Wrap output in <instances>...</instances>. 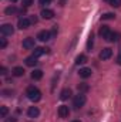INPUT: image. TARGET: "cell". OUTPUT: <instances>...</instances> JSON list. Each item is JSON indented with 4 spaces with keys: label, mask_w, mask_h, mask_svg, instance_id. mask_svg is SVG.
Wrapping results in <instances>:
<instances>
[{
    "label": "cell",
    "mask_w": 121,
    "mask_h": 122,
    "mask_svg": "<svg viewBox=\"0 0 121 122\" xmlns=\"http://www.w3.org/2000/svg\"><path fill=\"white\" fill-rule=\"evenodd\" d=\"M7 114H9V108H7V107H1V108H0V117H1V118H6Z\"/></svg>",
    "instance_id": "obj_23"
},
{
    "label": "cell",
    "mask_w": 121,
    "mask_h": 122,
    "mask_svg": "<svg viewBox=\"0 0 121 122\" xmlns=\"http://www.w3.org/2000/svg\"><path fill=\"white\" fill-rule=\"evenodd\" d=\"M23 48H26V50L34 48V38L33 37H27L23 40Z\"/></svg>",
    "instance_id": "obj_7"
},
{
    "label": "cell",
    "mask_w": 121,
    "mask_h": 122,
    "mask_svg": "<svg viewBox=\"0 0 121 122\" xmlns=\"http://www.w3.org/2000/svg\"><path fill=\"white\" fill-rule=\"evenodd\" d=\"M86 62H87V56H84V54L77 56V58H76V64H77V65H80V64H86Z\"/></svg>",
    "instance_id": "obj_19"
},
{
    "label": "cell",
    "mask_w": 121,
    "mask_h": 122,
    "mask_svg": "<svg viewBox=\"0 0 121 122\" xmlns=\"http://www.w3.org/2000/svg\"><path fill=\"white\" fill-rule=\"evenodd\" d=\"M4 122H17V119H16V118H6Z\"/></svg>",
    "instance_id": "obj_30"
},
{
    "label": "cell",
    "mask_w": 121,
    "mask_h": 122,
    "mask_svg": "<svg viewBox=\"0 0 121 122\" xmlns=\"http://www.w3.org/2000/svg\"><path fill=\"white\" fill-rule=\"evenodd\" d=\"M0 71H1L0 74H3V75H4V74H6V67H1V68H0Z\"/></svg>",
    "instance_id": "obj_32"
},
{
    "label": "cell",
    "mask_w": 121,
    "mask_h": 122,
    "mask_svg": "<svg viewBox=\"0 0 121 122\" xmlns=\"http://www.w3.org/2000/svg\"><path fill=\"white\" fill-rule=\"evenodd\" d=\"M38 1H40V4L46 6V4H50V1H51V0H38Z\"/></svg>",
    "instance_id": "obj_29"
},
{
    "label": "cell",
    "mask_w": 121,
    "mask_h": 122,
    "mask_svg": "<svg viewBox=\"0 0 121 122\" xmlns=\"http://www.w3.org/2000/svg\"><path fill=\"white\" fill-rule=\"evenodd\" d=\"M110 33H111V31H110V27H108V26H103V27H100V30H98L100 37H103V38H107Z\"/></svg>",
    "instance_id": "obj_11"
},
{
    "label": "cell",
    "mask_w": 121,
    "mask_h": 122,
    "mask_svg": "<svg viewBox=\"0 0 121 122\" xmlns=\"http://www.w3.org/2000/svg\"><path fill=\"white\" fill-rule=\"evenodd\" d=\"M10 94H11V91H6V90L3 91V95L4 97H10Z\"/></svg>",
    "instance_id": "obj_31"
},
{
    "label": "cell",
    "mask_w": 121,
    "mask_h": 122,
    "mask_svg": "<svg viewBox=\"0 0 121 122\" xmlns=\"http://www.w3.org/2000/svg\"><path fill=\"white\" fill-rule=\"evenodd\" d=\"M77 88H78V91L81 92V94H84V92H87L88 90H90V87H88L87 84H78Z\"/></svg>",
    "instance_id": "obj_21"
},
{
    "label": "cell",
    "mask_w": 121,
    "mask_h": 122,
    "mask_svg": "<svg viewBox=\"0 0 121 122\" xmlns=\"http://www.w3.org/2000/svg\"><path fill=\"white\" fill-rule=\"evenodd\" d=\"M118 38H120V34H118V33H113V31H111L105 40H107V41H110V43H114V41H118Z\"/></svg>",
    "instance_id": "obj_17"
},
{
    "label": "cell",
    "mask_w": 121,
    "mask_h": 122,
    "mask_svg": "<svg viewBox=\"0 0 121 122\" xmlns=\"http://www.w3.org/2000/svg\"><path fill=\"white\" fill-rule=\"evenodd\" d=\"M47 53H50V48H43V47H36V48H34V51H33V56L38 58L40 56H43V54H47Z\"/></svg>",
    "instance_id": "obj_6"
},
{
    "label": "cell",
    "mask_w": 121,
    "mask_h": 122,
    "mask_svg": "<svg viewBox=\"0 0 121 122\" xmlns=\"http://www.w3.org/2000/svg\"><path fill=\"white\" fill-rule=\"evenodd\" d=\"M104 1H108V3H110V0H104Z\"/></svg>",
    "instance_id": "obj_35"
},
{
    "label": "cell",
    "mask_w": 121,
    "mask_h": 122,
    "mask_svg": "<svg viewBox=\"0 0 121 122\" xmlns=\"http://www.w3.org/2000/svg\"><path fill=\"white\" fill-rule=\"evenodd\" d=\"M10 1H11V3H16V1H19V0H10Z\"/></svg>",
    "instance_id": "obj_34"
},
{
    "label": "cell",
    "mask_w": 121,
    "mask_h": 122,
    "mask_svg": "<svg viewBox=\"0 0 121 122\" xmlns=\"http://www.w3.org/2000/svg\"><path fill=\"white\" fill-rule=\"evenodd\" d=\"M70 97H71V90H70V88H64V90L60 92V99L61 101H66V99H68Z\"/></svg>",
    "instance_id": "obj_14"
},
{
    "label": "cell",
    "mask_w": 121,
    "mask_h": 122,
    "mask_svg": "<svg viewBox=\"0 0 121 122\" xmlns=\"http://www.w3.org/2000/svg\"><path fill=\"white\" fill-rule=\"evenodd\" d=\"M73 122H81V121H73Z\"/></svg>",
    "instance_id": "obj_36"
},
{
    "label": "cell",
    "mask_w": 121,
    "mask_h": 122,
    "mask_svg": "<svg viewBox=\"0 0 121 122\" xmlns=\"http://www.w3.org/2000/svg\"><path fill=\"white\" fill-rule=\"evenodd\" d=\"M41 17L46 19V20H50V19L54 17V11L50 10V9H44V10H41Z\"/></svg>",
    "instance_id": "obj_10"
},
{
    "label": "cell",
    "mask_w": 121,
    "mask_h": 122,
    "mask_svg": "<svg viewBox=\"0 0 121 122\" xmlns=\"http://www.w3.org/2000/svg\"><path fill=\"white\" fill-rule=\"evenodd\" d=\"M37 38H38L40 41H49V40L51 38V33L47 31V30H43L37 34Z\"/></svg>",
    "instance_id": "obj_5"
},
{
    "label": "cell",
    "mask_w": 121,
    "mask_h": 122,
    "mask_svg": "<svg viewBox=\"0 0 121 122\" xmlns=\"http://www.w3.org/2000/svg\"><path fill=\"white\" fill-rule=\"evenodd\" d=\"M31 78H33L34 81L41 80V78H43V71H41V70H34V71L31 72Z\"/></svg>",
    "instance_id": "obj_15"
},
{
    "label": "cell",
    "mask_w": 121,
    "mask_h": 122,
    "mask_svg": "<svg viewBox=\"0 0 121 122\" xmlns=\"http://www.w3.org/2000/svg\"><path fill=\"white\" fill-rule=\"evenodd\" d=\"M117 62L121 65V56H118V57H117Z\"/></svg>",
    "instance_id": "obj_33"
},
{
    "label": "cell",
    "mask_w": 121,
    "mask_h": 122,
    "mask_svg": "<svg viewBox=\"0 0 121 122\" xmlns=\"http://www.w3.org/2000/svg\"><path fill=\"white\" fill-rule=\"evenodd\" d=\"M50 33H51V37H56V36H57V26H54L53 30L50 31Z\"/></svg>",
    "instance_id": "obj_28"
},
{
    "label": "cell",
    "mask_w": 121,
    "mask_h": 122,
    "mask_svg": "<svg viewBox=\"0 0 121 122\" xmlns=\"http://www.w3.org/2000/svg\"><path fill=\"white\" fill-rule=\"evenodd\" d=\"M111 56H113V50L111 48H104L101 53H100V58L101 60H108V58H111Z\"/></svg>",
    "instance_id": "obj_8"
},
{
    "label": "cell",
    "mask_w": 121,
    "mask_h": 122,
    "mask_svg": "<svg viewBox=\"0 0 121 122\" xmlns=\"http://www.w3.org/2000/svg\"><path fill=\"white\" fill-rule=\"evenodd\" d=\"M30 23H31L30 19H27V17H22V19H19L17 26H19V29H20V30H26V29H29V27H30Z\"/></svg>",
    "instance_id": "obj_3"
},
{
    "label": "cell",
    "mask_w": 121,
    "mask_h": 122,
    "mask_svg": "<svg viewBox=\"0 0 121 122\" xmlns=\"http://www.w3.org/2000/svg\"><path fill=\"white\" fill-rule=\"evenodd\" d=\"M6 46H7L6 38H0V48H6Z\"/></svg>",
    "instance_id": "obj_27"
},
{
    "label": "cell",
    "mask_w": 121,
    "mask_h": 122,
    "mask_svg": "<svg viewBox=\"0 0 121 122\" xmlns=\"http://www.w3.org/2000/svg\"><path fill=\"white\" fill-rule=\"evenodd\" d=\"M33 3H34V0H23V6H24V7H29Z\"/></svg>",
    "instance_id": "obj_26"
},
{
    "label": "cell",
    "mask_w": 121,
    "mask_h": 122,
    "mask_svg": "<svg viewBox=\"0 0 121 122\" xmlns=\"http://www.w3.org/2000/svg\"><path fill=\"white\" fill-rule=\"evenodd\" d=\"M78 74H80L81 78H88V77H91V70L90 68H81L78 71Z\"/></svg>",
    "instance_id": "obj_16"
},
{
    "label": "cell",
    "mask_w": 121,
    "mask_h": 122,
    "mask_svg": "<svg viewBox=\"0 0 121 122\" xmlns=\"http://www.w3.org/2000/svg\"><path fill=\"white\" fill-rule=\"evenodd\" d=\"M38 114H40V111H38V108H37V107H30V108H29V111H27V115H29L30 118H37V117H38Z\"/></svg>",
    "instance_id": "obj_12"
},
{
    "label": "cell",
    "mask_w": 121,
    "mask_h": 122,
    "mask_svg": "<svg viewBox=\"0 0 121 122\" xmlns=\"http://www.w3.org/2000/svg\"><path fill=\"white\" fill-rule=\"evenodd\" d=\"M26 95H27V98L33 101V102H37V101H40L41 99V92L38 88H36V87H29L27 88V91H26Z\"/></svg>",
    "instance_id": "obj_1"
},
{
    "label": "cell",
    "mask_w": 121,
    "mask_h": 122,
    "mask_svg": "<svg viewBox=\"0 0 121 122\" xmlns=\"http://www.w3.org/2000/svg\"><path fill=\"white\" fill-rule=\"evenodd\" d=\"M4 11H6V14H7V16H10V14H14V13L17 11V9H16L14 6H10V7H7Z\"/></svg>",
    "instance_id": "obj_22"
},
{
    "label": "cell",
    "mask_w": 121,
    "mask_h": 122,
    "mask_svg": "<svg viewBox=\"0 0 121 122\" xmlns=\"http://www.w3.org/2000/svg\"><path fill=\"white\" fill-rule=\"evenodd\" d=\"M11 74H13L14 77H23V75H24V68H23V67H14V68L11 70Z\"/></svg>",
    "instance_id": "obj_13"
},
{
    "label": "cell",
    "mask_w": 121,
    "mask_h": 122,
    "mask_svg": "<svg viewBox=\"0 0 121 122\" xmlns=\"http://www.w3.org/2000/svg\"><path fill=\"white\" fill-rule=\"evenodd\" d=\"M116 19V14L114 13H105L101 16V20H114Z\"/></svg>",
    "instance_id": "obj_20"
},
{
    "label": "cell",
    "mask_w": 121,
    "mask_h": 122,
    "mask_svg": "<svg viewBox=\"0 0 121 122\" xmlns=\"http://www.w3.org/2000/svg\"><path fill=\"white\" fill-rule=\"evenodd\" d=\"M68 115H70V109H68V107L61 105L60 108H59V117H60V118H67Z\"/></svg>",
    "instance_id": "obj_9"
},
{
    "label": "cell",
    "mask_w": 121,
    "mask_h": 122,
    "mask_svg": "<svg viewBox=\"0 0 121 122\" xmlns=\"http://www.w3.org/2000/svg\"><path fill=\"white\" fill-rule=\"evenodd\" d=\"M0 33H1L3 36H11V34L14 33V29H13L11 24H3V26L0 27Z\"/></svg>",
    "instance_id": "obj_4"
},
{
    "label": "cell",
    "mask_w": 121,
    "mask_h": 122,
    "mask_svg": "<svg viewBox=\"0 0 121 122\" xmlns=\"http://www.w3.org/2000/svg\"><path fill=\"white\" fill-rule=\"evenodd\" d=\"M26 64H27L29 67H34V65L37 64V57H34V56L27 57V58H26Z\"/></svg>",
    "instance_id": "obj_18"
},
{
    "label": "cell",
    "mask_w": 121,
    "mask_h": 122,
    "mask_svg": "<svg viewBox=\"0 0 121 122\" xmlns=\"http://www.w3.org/2000/svg\"><path fill=\"white\" fill-rule=\"evenodd\" d=\"M91 47H93V34L88 36V41H87V50L91 51Z\"/></svg>",
    "instance_id": "obj_24"
},
{
    "label": "cell",
    "mask_w": 121,
    "mask_h": 122,
    "mask_svg": "<svg viewBox=\"0 0 121 122\" xmlns=\"http://www.w3.org/2000/svg\"><path fill=\"white\" fill-rule=\"evenodd\" d=\"M86 101H87L86 95L80 92L78 95H76V97H74V99H73V105H74V107H76V108L78 109V108H81V107H83V105L86 104Z\"/></svg>",
    "instance_id": "obj_2"
},
{
    "label": "cell",
    "mask_w": 121,
    "mask_h": 122,
    "mask_svg": "<svg viewBox=\"0 0 121 122\" xmlns=\"http://www.w3.org/2000/svg\"><path fill=\"white\" fill-rule=\"evenodd\" d=\"M110 4L113 7H120L121 6V0H110Z\"/></svg>",
    "instance_id": "obj_25"
}]
</instances>
